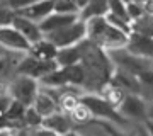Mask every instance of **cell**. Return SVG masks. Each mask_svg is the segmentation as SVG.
Returning a JSON list of instances; mask_svg holds the SVG:
<instances>
[{"label": "cell", "instance_id": "cb8c5ba5", "mask_svg": "<svg viewBox=\"0 0 153 136\" xmlns=\"http://www.w3.org/2000/svg\"><path fill=\"white\" fill-rule=\"evenodd\" d=\"M24 124L31 128V129H38L43 126V117L36 112V109L34 107H27L26 109V114H24V121H22Z\"/></svg>", "mask_w": 153, "mask_h": 136}, {"label": "cell", "instance_id": "9c48e42d", "mask_svg": "<svg viewBox=\"0 0 153 136\" xmlns=\"http://www.w3.org/2000/svg\"><path fill=\"white\" fill-rule=\"evenodd\" d=\"M75 21H78V16H73V14H58V12H53L49 14L43 22H39V29L43 36H48L51 33H56L63 27L73 24Z\"/></svg>", "mask_w": 153, "mask_h": 136}, {"label": "cell", "instance_id": "30bf717a", "mask_svg": "<svg viewBox=\"0 0 153 136\" xmlns=\"http://www.w3.org/2000/svg\"><path fill=\"white\" fill-rule=\"evenodd\" d=\"M10 26L16 27L17 31L27 39L31 44L38 43V41H41L44 38L43 33H41V29H39V24L29 21V19H26V17H22V16L14 14V17H12V21H10Z\"/></svg>", "mask_w": 153, "mask_h": 136}, {"label": "cell", "instance_id": "7a4b0ae2", "mask_svg": "<svg viewBox=\"0 0 153 136\" xmlns=\"http://www.w3.org/2000/svg\"><path fill=\"white\" fill-rule=\"evenodd\" d=\"M80 100L90 111L94 119L105 121V123H111L117 128H124L128 124V119H124L119 111L114 106H111L105 99H102L99 94H83Z\"/></svg>", "mask_w": 153, "mask_h": 136}, {"label": "cell", "instance_id": "d4e9b609", "mask_svg": "<svg viewBox=\"0 0 153 136\" xmlns=\"http://www.w3.org/2000/svg\"><path fill=\"white\" fill-rule=\"evenodd\" d=\"M105 19H107V22H109L112 27H116L117 31L128 34V36L131 34V22H126V21H123V19H119V17L111 16V14H107V16H105Z\"/></svg>", "mask_w": 153, "mask_h": 136}, {"label": "cell", "instance_id": "484cf974", "mask_svg": "<svg viewBox=\"0 0 153 136\" xmlns=\"http://www.w3.org/2000/svg\"><path fill=\"white\" fill-rule=\"evenodd\" d=\"M36 2H39V0H5L7 7H9L10 10H14V14L24 10V9H27L29 5H33Z\"/></svg>", "mask_w": 153, "mask_h": 136}, {"label": "cell", "instance_id": "7c38bea8", "mask_svg": "<svg viewBox=\"0 0 153 136\" xmlns=\"http://www.w3.org/2000/svg\"><path fill=\"white\" fill-rule=\"evenodd\" d=\"M33 107L36 109V112H38L43 119L53 116L55 112H61L60 107H58V102L55 100V97H51V95L41 87H39V92H38V95H36V100H34Z\"/></svg>", "mask_w": 153, "mask_h": 136}, {"label": "cell", "instance_id": "7402d4cb", "mask_svg": "<svg viewBox=\"0 0 153 136\" xmlns=\"http://www.w3.org/2000/svg\"><path fill=\"white\" fill-rule=\"evenodd\" d=\"M107 5H109V14L123 19L126 22H131L129 16H128V5H126L123 0H107Z\"/></svg>", "mask_w": 153, "mask_h": 136}, {"label": "cell", "instance_id": "d6986e66", "mask_svg": "<svg viewBox=\"0 0 153 136\" xmlns=\"http://www.w3.org/2000/svg\"><path fill=\"white\" fill-rule=\"evenodd\" d=\"M26 106H22L21 102H17V100H12V104L9 106V109L5 111V114H4V117H5L9 123H12V124H16V123H22L24 121V114H26Z\"/></svg>", "mask_w": 153, "mask_h": 136}, {"label": "cell", "instance_id": "277c9868", "mask_svg": "<svg viewBox=\"0 0 153 136\" xmlns=\"http://www.w3.org/2000/svg\"><path fill=\"white\" fill-rule=\"evenodd\" d=\"M38 92H39V83L38 80H34L31 77L16 75V78L9 85V95L12 97V100L21 102L26 107H33Z\"/></svg>", "mask_w": 153, "mask_h": 136}, {"label": "cell", "instance_id": "5b68a950", "mask_svg": "<svg viewBox=\"0 0 153 136\" xmlns=\"http://www.w3.org/2000/svg\"><path fill=\"white\" fill-rule=\"evenodd\" d=\"M60 66L56 65V61H41V60H36L33 56L26 54L19 65L16 68V75H24V77H31L34 80H41L43 77L49 75L51 71L58 70Z\"/></svg>", "mask_w": 153, "mask_h": 136}, {"label": "cell", "instance_id": "4dcf8cb0", "mask_svg": "<svg viewBox=\"0 0 153 136\" xmlns=\"http://www.w3.org/2000/svg\"><path fill=\"white\" fill-rule=\"evenodd\" d=\"M136 136H150V135H148V131L145 129V128H140L138 133H136Z\"/></svg>", "mask_w": 153, "mask_h": 136}, {"label": "cell", "instance_id": "8fae6325", "mask_svg": "<svg viewBox=\"0 0 153 136\" xmlns=\"http://www.w3.org/2000/svg\"><path fill=\"white\" fill-rule=\"evenodd\" d=\"M53 12H55V0H39V2L33 4V5H29L27 9H24L21 12H16V14L39 24V22H43Z\"/></svg>", "mask_w": 153, "mask_h": 136}, {"label": "cell", "instance_id": "6da1fadb", "mask_svg": "<svg viewBox=\"0 0 153 136\" xmlns=\"http://www.w3.org/2000/svg\"><path fill=\"white\" fill-rule=\"evenodd\" d=\"M85 26H87V39L104 51L121 49L126 48L128 44V34L112 27L105 17H92L85 22Z\"/></svg>", "mask_w": 153, "mask_h": 136}, {"label": "cell", "instance_id": "f546056e", "mask_svg": "<svg viewBox=\"0 0 153 136\" xmlns=\"http://www.w3.org/2000/svg\"><path fill=\"white\" fill-rule=\"evenodd\" d=\"M148 121H153V102L148 106Z\"/></svg>", "mask_w": 153, "mask_h": 136}, {"label": "cell", "instance_id": "3957f363", "mask_svg": "<svg viewBox=\"0 0 153 136\" xmlns=\"http://www.w3.org/2000/svg\"><path fill=\"white\" fill-rule=\"evenodd\" d=\"M44 39H48L49 43L56 46L58 49L61 48H70V46H76L80 44L83 39H87V26L83 21H75L73 24L63 27L56 33H51L48 36H44Z\"/></svg>", "mask_w": 153, "mask_h": 136}, {"label": "cell", "instance_id": "ffe728a7", "mask_svg": "<svg viewBox=\"0 0 153 136\" xmlns=\"http://www.w3.org/2000/svg\"><path fill=\"white\" fill-rule=\"evenodd\" d=\"M68 116H70L71 123H75V124H88V123L94 119L92 114H90V111L82 104V100H80V104H78Z\"/></svg>", "mask_w": 153, "mask_h": 136}, {"label": "cell", "instance_id": "f1b7e54d", "mask_svg": "<svg viewBox=\"0 0 153 136\" xmlns=\"http://www.w3.org/2000/svg\"><path fill=\"white\" fill-rule=\"evenodd\" d=\"M5 68H7L5 58H0V77H2V73H4V71H5Z\"/></svg>", "mask_w": 153, "mask_h": 136}, {"label": "cell", "instance_id": "2e32d148", "mask_svg": "<svg viewBox=\"0 0 153 136\" xmlns=\"http://www.w3.org/2000/svg\"><path fill=\"white\" fill-rule=\"evenodd\" d=\"M80 49H78V44L76 46H70V48H61L58 49V54H56V65L60 68H65V66H73L80 63Z\"/></svg>", "mask_w": 153, "mask_h": 136}, {"label": "cell", "instance_id": "e0dca14e", "mask_svg": "<svg viewBox=\"0 0 153 136\" xmlns=\"http://www.w3.org/2000/svg\"><path fill=\"white\" fill-rule=\"evenodd\" d=\"M99 95H100L102 99H105L111 106H114L116 109H119V106L123 104V100H124V97L128 95V94H126L123 88H119L117 85H114V83L109 82V83L99 92Z\"/></svg>", "mask_w": 153, "mask_h": 136}, {"label": "cell", "instance_id": "5bb4252c", "mask_svg": "<svg viewBox=\"0 0 153 136\" xmlns=\"http://www.w3.org/2000/svg\"><path fill=\"white\" fill-rule=\"evenodd\" d=\"M27 54L36 58V60H41V61H55L56 54H58V48L53 46L48 39L43 38L41 41L31 44V49H29Z\"/></svg>", "mask_w": 153, "mask_h": 136}, {"label": "cell", "instance_id": "4316f807", "mask_svg": "<svg viewBox=\"0 0 153 136\" xmlns=\"http://www.w3.org/2000/svg\"><path fill=\"white\" fill-rule=\"evenodd\" d=\"M145 14V10H143V7L136 5V4H128V16H129V19L133 21H136V19H140V17Z\"/></svg>", "mask_w": 153, "mask_h": 136}, {"label": "cell", "instance_id": "8992f818", "mask_svg": "<svg viewBox=\"0 0 153 136\" xmlns=\"http://www.w3.org/2000/svg\"><path fill=\"white\" fill-rule=\"evenodd\" d=\"M0 46L7 51L19 54H27L31 49V43L10 24L0 26Z\"/></svg>", "mask_w": 153, "mask_h": 136}, {"label": "cell", "instance_id": "ac0fdd59", "mask_svg": "<svg viewBox=\"0 0 153 136\" xmlns=\"http://www.w3.org/2000/svg\"><path fill=\"white\" fill-rule=\"evenodd\" d=\"M131 33L153 38V16H150V14H143L140 19L133 21L131 22Z\"/></svg>", "mask_w": 153, "mask_h": 136}, {"label": "cell", "instance_id": "83f0119b", "mask_svg": "<svg viewBox=\"0 0 153 136\" xmlns=\"http://www.w3.org/2000/svg\"><path fill=\"white\" fill-rule=\"evenodd\" d=\"M31 131H33V136H60L53 131L46 129V128H38V129H31Z\"/></svg>", "mask_w": 153, "mask_h": 136}, {"label": "cell", "instance_id": "ba28073f", "mask_svg": "<svg viewBox=\"0 0 153 136\" xmlns=\"http://www.w3.org/2000/svg\"><path fill=\"white\" fill-rule=\"evenodd\" d=\"M126 51H129L131 54L141 58V60L153 61V38L131 33L129 36H128Z\"/></svg>", "mask_w": 153, "mask_h": 136}, {"label": "cell", "instance_id": "44dd1931", "mask_svg": "<svg viewBox=\"0 0 153 136\" xmlns=\"http://www.w3.org/2000/svg\"><path fill=\"white\" fill-rule=\"evenodd\" d=\"M94 126H97L104 131L107 136H136V133H124V131L117 128V126L111 124V123H105V121H99V119H92L90 121Z\"/></svg>", "mask_w": 153, "mask_h": 136}, {"label": "cell", "instance_id": "603a6c76", "mask_svg": "<svg viewBox=\"0 0 153 136\" xmlns=\"http://www.w3.org/2000/svg\"><path fill=\"white\" fill-rule=\"evenodd\" d=\"M55 12L58 14H73L78 16L80 9L76 5V0H55Z\"/></svg>", "mask_w": 153, "mask_h": 136}, {"label": "cell", "instance_id": "1f68e13d", "mask_svg": "<svg viewBox=\"0 0 153 136\" xmlns=\"http://www.w3.org/2000/svg\"><path fill=\"white\" fill-rule=\"evenodd\" d=\"M63 136H82V135H78L76 131H73V129H71L70 133H66V135H63Z\"/></svg>", "mask_w": 153, "mask_h": 136}, {"label": "cell", "instance_id": "52a82bcc", "mask_svg": "<svg viewBox=\"0 0 153 136\" xmlns=\"http://www.w3.org/2000/svg\"><path fill=\"white\" fill-rule=\"evenodd\" d=\"M124 119H134V121H146L148 119V106L145 104L140 95L136 94H128L123 100V104L117 109Z\"/></svg>", "mask_w": 153, "mask_h": 136}, {"label": "cell", "instance_id": "9a60e30c", "mask_svg": "<svg viewBox=\"0 0 153 136\" xmlns=\"http://www.w3.org/2000/svg\"><path fill=\"white\" fill-rule=\"evenodd\" d=\"M109 14V5H107V0H88L87 5L83 7L78 19L83 22H87L92 17H105Z\"/></svg>", "mask_w": 153, "mask_h": 136}, {"label": "cell", "instance_id": "d6a6232c", "mask_svg": "<svg viewBox=\"0 0 153 136\" xmlns=\"http://www.w3.org/2000/svg\"><path fill=\"white\" fill-rule=\"evenodd\" d=\"M2 53H4V48H2V46H0V58H2Z\"/></svg>", "mask_w": 153, "mask_h": 136}, {"label": "cell", "instance_id": "4fadbf2b", "mask_svg": "<svg viewBox=\"0 0 153 136\" xmlns=\"http://www.w3.org/2000/svg\"><path fill=\"white\" fill-rule=\"evenodd\" d=\"M71 126H73V123H71L68 114H65V112H55V114L49 116V117H44L41 128H46V129L53 131L56 135L63 136V135H66V133L71 131Z\"/></svg>", "mask_w": 153, "mask_h": 136}]
</instances>
